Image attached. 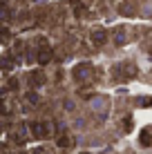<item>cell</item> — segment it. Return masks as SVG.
<instances>
[{"label": "cell", "instance_id": "obj_1", "mask_svg": "<svg viewBox=\"0 0 152 154\" xmlns=\"http://www.w3.org/2000/svg\"><path fill=\"white\" fill-rule=\"evenodd\" d=\"M49 134H51L49 123H31V136H36V139H47Z\"/></svg>", "mask_w": 152, "mask_h": 154}, {"label": "cell", "instance_id": "obj_2", "mask_svg": "<svg viewBox=\"0 0 152 154\" xmlns=\"http://www.w3.org/2000/svg\"><path fill=\"white\" fill-rule=\"evenodd\" d=\"M90 74H92V65L83 63V65H78L74 69V78L76 81H85V78H90Z\"/></svg>", "mask_w": 152, "mask_h": 154}, {"label": "cell", "instance_id": "obj_3", "mask_svg": "<svg viewBox=\"0 0 152 154\" xmlns=\"http://www.w3.org/2000/svg\"><path fill=\"white\" fill-rule=\"evenodd\" d=\"M49 60H51V49L47 47V42L43 40V47H40V51H38V63H40V65H47Z\"/></svg>", "mask_w": 152, "mask_h": 154}, {"label": "cell", "instance_id": "obj_4", "mask_svg": "<svg viewBox=\"0 0 152 154\" xmlns=\"http://www.w3.org/2000/svg\"><path fill=\"white\" fill-rule=\"evenodd\" d=\"M92 40L96 42V45H103V42L107 40V31L105 29H94L92 31Z\"/></svg>", "mask_w": 152, "mask_h": 154}, {"label": "cell", "instance_id": "obj_5", "mask_svg": "<svg viewBox=\"0 0 152 154\" xmlns=\"http://www.w3.org/2000/svg\"><path fill=\"white\" fill-rule=\"evenodd\" d=\"M116 72H121V74H123L125 78H132L134 74H137V67H134L132 63H125V65H121V67H119Z\"/></svg>", "mask_w": 152, "mask_h": 154}, {"label": "cell", "instance_id": "obj_6", "mask_svg": "<svg viewBox=\"0 0 152 154\" xmlns=\"http://www.w3.org/2000/svg\"><path fill=\"white\" fill-rule=\"evenodd\" d=\"M141 145L152 147V132H150V130H143V132H141Z\"/></svg>", "mask_w": 152, "mask_h": 154}, {"label": "cell", "instance_id": "obj_7", "mask_svg": "<svg viewBox=\"0 0 152 154\" xmlns=\"http://www.w3.org/2000/svg\"><path fill=\"white\" fill-rule=\"evenodd\" d=\"M29 81H31V85H43L45 78H43V74H40V72H31L29 74Z\"/></svg>", "mask_w": 152, "mask_h": 154}, {"label": "cell", "instance_id": "obj_8", "mask_svg": "<svg viewBox=\"0 0 152 154\" xmlns=\"http://www.w3.org/2000/svg\"><path fill=\"white\" fill-rule=\"evenodd\" d=\"M58 145L60 147H72L74 145V139L72 136H63V139H58Z\"/></svg>", "mask_w": 152, "mask_h": 154}, {"label": "cell", "instance_id": "obj_9", "mask_svg": "<svg viewBox=\"0 0 152 154\" xmlns=\"http://www.w3.org/2000/svg\"><path fill=\"white\" fill-rule=\"evenodd\" d=\"M34 154H54V150H49V147H36Z\"/></svg>", "mask_w": 152, "mask_h": 154}, {"label": "cell", "instance_id": "obj_10", "mask_svg": "<svg viewBox=\"0 0 152 154\" xmlns=\"http://www.w3.org/2000/svg\"><path fill=\"white\" fill-rule=\"evenodd\" d=\"M27 100H29V103H38V94L29 92V94H27Z\"/></svg>", "mask_w": 152, "mask_h": 154}, {"label": "cell", "instance_id": "obj_11", "mask_svg": "<svg viewBox=\"0 0 152 154\" xmlns=\"http://www.w3.org/2000/svg\"><path fill=\"white\" fill-rule=\"evenodd\" d=\"M139 105L141 107H148V105H152V98H139Z\"/></svg>", "mask_w": 152, "mask_h": 154}]
</instances>
